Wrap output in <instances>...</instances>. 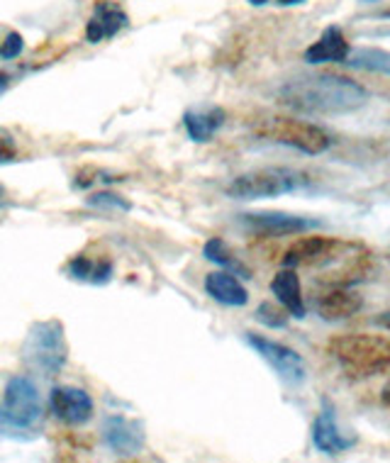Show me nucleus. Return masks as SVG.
<instances>
[{
  "mask_svg": "<svg viewBox=\"0 0 390 463\" xmlns=\"http://www.w3.org/2000/svg\"><path fill=\"white\" fill-rule=\"evenodd\" d=\"M368 264V249L354 241H339L332 237H303L283 254L286 269H318L335 276L332 283L349 286L364 279Z\"/></svg>",
  "mask_w": 390,
  "mask_h": 463,
  "instance_id": "nucleus-1",
  "label": "nucleus"
},
{
  "mask_svg": "<svg viewBox=\"0 0 390 463\" xmlns=\"http://www.w3.org/2000/svg\"><path fill=\"white\" fill-rule=\"evenodd\" d=\"M366 100L368 90L364 86L337 73H319V76L290 80L281 89V103L298 112H315V115L354 112Z\"/></svg>",
  "mask_w": 390,
  "mask_h": 463,
  "instance_id": "nucleus-2",
  "label": "nucleus"
},
{
  "mask_svg": "<svg viewBox=\"0 0 390 463\" xmlns=\"http://www.w3.org/2000/svg\"><path fill=\"white\" fill-rule=\"evenodd\" d=\"M329 354L357 378L390 373V339L374 335H342L329 342Z\"/></svg>",
  "mask_w": 390,
  "mask_h": 463,
  "instance_id": "nucleus-3",
  "label": "nucleus"
},
{
  "mask_svg": "<svg viewBox=\"0 0 390 463\" xmlns=\"http://www.w3.org/2000/svg\"><path fill=\"white\" fill-rule=\"evenodd\" d=\"M42 422V398L33 378L15 375L5 385L0 400V431L8 437H24Z\"/></svg>",
  "mask_w": 390,
  "mask_h": 463,
  "instance_id": "nucleus-4",
  "label": "nucleus"
},
{
  "mask_svg": "<svg viewBox=\"0 0 390 463\" xmlns=\"http://www.w3.org/2000/svg\"><path fill=\"white\" fill-rule=\"evenodd\" d=\"M310 185V178L303 171L286 166H269L249 171L244 176H237L227 185V195L237 200H256V198H276L286 193L300 191Z\"/></svg>",
  "mask_w": 390,
  "mask_h": 463,
  "instance_id": "nucleus-5",
  "label": "nucleus"
},
{
  "mask_svg": "<svg viewBox=\"0 0 390 463\" xmlns=\"http://www.w3.org/2000/svg\"><path fill=\"white\" fill-rule=\"evenodd\" d=\"M256 135L269 139V142L283 144L290 149H298L303 154H322L329 149V135L318 125H310L305 120H293V118H266L259 122Z\"/></svg>",
  "mask_w": 390,
  "mask_h": 463,
  "instance_id": "nucleus-6",
  "label": "nucleus"
},
{
  "mask_svg": "<svg viewBox=\"0 0 390 463\" xmlns=\"http://www.w3.org/2000/svg\"><path fill=\"white\" fill-rule=\"evenodd\" d=\"M24 361L33 368L47 375H56L66 364V339L64 327L59 320L37 322L27 342H24Z\"/></svg>",
  "mask_w": 390,
  "mask_h": 463,
  "instance_id": "nucleus-7",
  "label": "nucleus"
},
{
  "mask_svg": "<svg viewBox=\"0 0 390 463\" xmlns=\"http://www.w3.org/2000/svg\"><path fill=\"white\" fill-rule=\"evenodd\" d=\"M247 342L286 383H303L305 375H308V368H305L303 356L295 352V349H290L286 344L273 342L269 336L254 335V332H247Z\"/></svg>",
  "mask_w": 390,
  "mask_h": 463,
  "instance_id": "nucleus-8",
  "label": "nucleus"
},
{
  "mask_svg": "<svg viewBox=\"0 0 390 463\" xmlns=\"http://www.w3.org/2000/svg\"><path fill=\"white\" fill-rule=\"evenodd\" d=\"M312 444L318 447V451L329 456H339L344 451H349L354 444H357V434H349L344 431L339 424H337V415L332 405L327 402L322 412L318 415V420L312 422Z\"/></svg>",
  "mask_w": 390,
  "mask_h": 463,
  "instance_id": "nucleus-9",
  "label": "nucleus"
},
{
  "mask_svg": "<svg viewBox=\"0 0 390 463\" xmlns=\"http://www.w3.org/2000/svg\"><path fill=\"white\" fill-rule=\"evenodd\" d=\"M242 222L256 234L266 237H288V234H303L308 230H318L319 220H308V217L286 215V213H252L242 215Z\"/></svg>",
  "mask_w": 390,
  "mask_h": 463,
  "instance_id": "nucleus-10",
  "label": "nucleus"
},
{
  "mask_svg": "<svg viewBox=\"0 0 390 463\" xmlns=\"http://www.w3.org/2000/svg\"><path fill=\"white\" fill-rule=\"evenodd\" d=\"M49 408L62 422L83 424L93 417V400L86 391L71 388V385H59L49 395Z\"/></svg>",
  "mask_w": 390,
  "mask_h": 463,
  "instance_id": "nucleus-11",
  "label": "nucleus"
},
{
  "mask_svg": "<svg viewBox=\"0 0 390 463\" xmlns=\"http://www.w3.org/2000/svg\"><path fill=\"white\" fill-rule=\"evenodd\" d=\"M103 441L118 456H135L144 447L142 424L122 415H110L103 424Z\"/></svg>",
  "mask_w": 390,
  "mask_h": 463,
  "instance_id": "nucleus-12",
  "label": "nucleus"
},
{
  "mask_svg": "<svg viewBox=\"0 0 390 463\" xmlns=\"http://www.w3.org/2000/svg\"><path fill=\"white\" fill-rule=\"evenodd\" d=\"M128 13L119 5L110 3V0H98L96 8H93V15H90L86 24V40L90 44L112 40L122 27H128Z\"/></svg>",
  "mask_w": 390,
  "mask_h": 463,
  "instance_id": "nucleus-13",
  "label": "nucleus"
},
{
  "mask_svg": "<svg viewBox=\"0 0 390 463\" xmlns=\"http://www.w3.org/2000/svg\"><path fill=\"white\" fill-rule=\"evenodd\" d=\"M318 315L327 322H342L349 320L351 315H357L364 307V300L358 293L349 290L347 286H337L335 290H329L325 296H319L318 300Z\"/></svg>",
  "mask_w": 390,
  "mask_h": 463,
  "instance_id": "nucleus-14",
  "label": "nucleus"
},
{
  "mask_svg": "<svg viewBox=\"0 0 390 463\" xmlns=\"http://www.w3.org/2000/svg\"><path fill=\"white\" fill-rule=\"evenodd\" d=\"M351 54V47L344 33L339 27H327L322 37H319L312 47H308L305 52V61L308 64H329V61H335V64H344Z\"/></svg>",
  "mask_w": 390,
  "mask_h": 463,
  "instance_id": "nucleus-15",
  "label": "nucleus"
},
{
  "mask_svg": "<svg viewBox=\"0 0 390 463\" xmlns=\"http://www.w3.org/2000/svg\"><path fill=\"white\" fill-rule=\"evenodd\" d=\"M205 290L213 300H217V303L223 305H230V307H242V305L249 303L247 288L242 286L237 280V276L230 271L207 273Z\"/></svg>",
  "mask_w": 390,
  "mask_h": 463,
  "instance_id": "nucleus-16",
  "label": "nucleus"
},
{
  "mask_svg": "<svg viewBox=\"0 0 390 463\" xmlns=\"http://www.w3.org/2000/svg\"><path fill=\"white\" fill-rule=\"evenodd\" d=\"M185 132L193 142H210L217 135V129L224 125L223 108H198L184 115Z\"/></svg>",
  "mask_w": 390,
  "mask_h": 463,
  "instance_id": "nucleus-17",
  "label": "nucleus"
},
{
  "mask_svg": "<svg viewBox=\"0 0 390 463\" xmlns=\"http://www.w3.org/2000/svg\"><path fill=\"white\" fill-rule=\"evenodd\" d=\"M273 296L279 298V303L286 307L293 317H305V303L303 290H300V279L293 269H286L276 273V279L271 280Z\"/></svg>",
  "mask_w": 390,
  "mask_h": 463,
  "instance_id": "nucleus-18",
  "label": "nucleus"
},
{
  "mask_svg": "<svg viewBox=\"0 0 390 463\" xmlns=\"http://www.w3.org/2000/svg\"><path fill=\"white\" fill-rule=\"evenodd\" d=\"M69 273L71 279L86 280V283H108L112 276V264L108 259H90V256H76L71 264H69Z\"/></svg>",
  "mask_w": 390,
  "mask_h": 463,
  "instance_id": "nucleus-19",
  "label": "nucleus"
},
{
  "mask_svg": "<svg viewBox=\"0 0 390 463\" xmlns=\"http://www.w3.org/2000/svg\"><path fill=\"white\" fill-rule=\"evenodd\" d=\"M203 254H205L207 261H213V264L223 266L224 271L234 273V276H242V279H249V269L242 261H239L237 256L232 254V249L224 244L220 237H213V240L205 241V247H203Z\"/></svg>",
  "mask_w": 390,
  "mask_h": 463,
  "instance_id": "nucleus-20",
  "label": "nucleus"
},
{
  "mask_svg": "<svg viewBox=\"0 0 390 463\" xmlns=\"http://www.w3.org/2000/svg\"><path fill=\"white\" fill-rule=\"evenodd\" d=\"M344 64L354 66V69H364V71L390 76V52H383V49H358V52L349 54V59Z\"/></svg>",
  "mask_w": 390,
  "mask_h": 463,
  "instance_id": "nucleus-21",
  "label": "nucleus"
},
{
  "mask_svg": "<svg viewBox=\"0 0 390 463\" xmlns=\"http://www.w3.org/2000/svg\"><path fill=\"white\" fill-rule=\"evenodd\" d=\"M288 310H281V307H276V305L271 303H262L259 305V310H256V320L262 322V325H266V327H286L288 325Z\"/></svg>",
  "mask_w": 390,
  "mask_h": 463,
  "instance_id": "nucleus-22",
  "label": "nucleus"
},
{
  "mask_svg": "<svg viewBox=\"0 0 390 463\" xmlns=\"http://www.w3.org/2000/svg\"><path fill=\"white\" fill-rule=\"evenodd\" d=\"M90 205H98V208H118V210H129L128 200H122L115 193H98L93 198H88Z\"/></svg>",
  "mask_w": 390,
  "mask_h": 463,
  "instance_id": "nucleus-23",
  "label": "nucleus"
},
{
  "mask_svg": "<svg viewBox=\"0 0 390 463\" xmlns=\"http://www.w3.org/2000/svg\"><path fill=\"white\" fill-rule=\"evenodd\" d=\"M23 37L17 33H10L8 37H5V42L0 44V56H3V59H17V56L23 54Z\"/></svg>",
  "mask_w": 390,
  "mask_h": 463,
  "instance_id": "nucleus-24",
  "label": "nucleus"
},
{
  "mask_svg": "<svg viewBox=\"0 0 390 463\" xmlns=\"http://www.w3.org/2000/svg\"><path fill=\"white\" fill-rule=\"evenodd\" d=\"M17 154L15 139L13 135H8L5 129H0V164H5V161H13Z\"/></svg>",
  "mask_w": 390,
  "mask_h": 463,
  "instance_id": "nucleus-25",
  "label": "nucleus"
},
{
  "mask_svg": "<svg viewBox=\"0 0 390 463\" xmlns=\"http://www.w3.org/2000/svg\"><path fill=\"white\" fill-rule=\"evenodd\" d=\"M374 325H378V327H383V329H390V310L381 312V315H378V317L374 320Z\"/></svg>",
  "mask_w": 390,
  "mask_h": 463,
  "instance_id": "nucleus-26",
  "label": "nucleus"
},
{
  "mask_svg": "<svg viewBox=\"0 0 390 463\" xmlns=\"http://www.w3.org/2000/svg\"><path fill=\"white\" fill-rule=\"evenodd\" d=\"M8 73H3V71H0V93H3V90H5V89H8Z\"/></svg>",
  "mask_w": 390,
  "mask_h": 463,
  "instance_id": "nucleus-27",
  "label": "nucleus"
},
{
  "mask_svg": "<svg viewBox=\"0 0 390 463\" xmlns=\"http://www.w3.org/2000/svg\"><path fill=\"white\" fill-rule=\"evenodd\" d=\"M381 400H383V402H385V405H390V381H388V385H385V388H383Z\"/></svg>",
  "mask_w": 390,
  "mask_h": 463,
  "instance_id": "nucleus-28",
  "label": "nucleus"
},
{
  "mask_svg": "<svg viewBox=\"0 0 390 463\" xmlns=\"http://www.w3.org/2000/svg\"><path fill=\"white\" fill-rule=\"evenodd\" d=\"M305 0H279V5H300Z\"/></svg>",
  "mask_w": 390,
  "mask_h": 463,
  "instance_id": "nucleus-29",
  "label": "nucleus"
},
{
  "mask_svg": "<svg viewBox=\"0 0 390 463\" xmlns=\"http://www.w3.org/2000/svg\"><path fill=\"white\" fill-rule=\"evenodd\" d=\"M249 3H252V5H256V8H262V5H266L269 0H249Z\"/></svg>",
  "mask_w": 390,
  "mask_h": 463,
  "instance_id": "nucleus-30",
  "label": "nucleus"
},
{
  "mask_svg": "<svg viewBox=\"0 0 390 463\" xmlns=\"http://www.w3.org/2000/svg\"><path fill=\"white\" fill-rule=\"evenodd\" d=\"M381 17H390V8H388V10H383V13H381Z\"/></svg>",
  "mask_w": 390,
  "mask_h": 463,
  "instance_id": "nucleus-31",
  "label": "nucleus"
},
{
  "mask_svg": "<svg viewBox=\"0 0 390 463\" xmlns=\"http://www.w3.org/2000/svg\"><path fill=\"white\" fill-rule=\"evenodd\" d=\"M388 34H390V33H388Z\"/></svg>",
  "mask_w": 390,
  "mask_h": 463,
  "instance_id": "nucleus-32",
  "label": "nucleus"
}]
</instances>
